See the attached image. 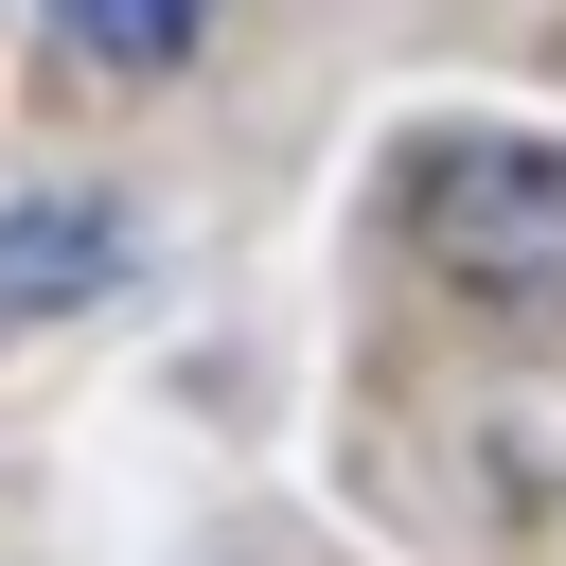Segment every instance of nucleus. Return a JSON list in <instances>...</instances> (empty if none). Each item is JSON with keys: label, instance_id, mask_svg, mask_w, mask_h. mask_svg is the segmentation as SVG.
<instances>
[{"label": "nucleus", "instance_id": "obj_1", "mask_svg": "<svg viewBox=\"0 0 566 566\" xmlns=\"http://www.w3.org/2000/svg\"><path fill=\"white\" fill-rule=\"evenodd\" d=\"M389 230H407L442 283H478V301H566V142H531V124H442V142H407Z\"/></svg>", "mask_w": 566, "mask_h": 566}, {"label": "nucleus", "instance_id": "obj_2", "mask_svg": "<svg viewBox=\"0 0 566 566\" xmlns=\"http://www.w3.org/2000/svg\"><path fill=\"white\" fill-rule=\"evenodd\" d=\"M124 283V212L106 195H0V318H71Z\"/></svg>", "mask_w": 566, "mask_h": 566}, {"label": "nucleus", "instance_id": "obj_3", "mask_svg": "<svg viewBox=\"0 0 566 566\" xmlns=\"http://www.w3.org/2000/svg\"><path fill=\"white\" fill-rule=\"evenodd\" d=\"M53 35L106 53V71H177V53L212 35V0H53Z\"/></svg>", "mask_w": 566, "mask_h": 566}]
</instances>
